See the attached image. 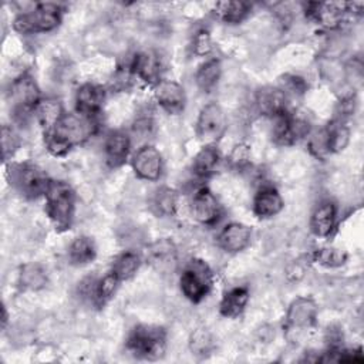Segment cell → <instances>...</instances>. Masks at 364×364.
Masks as SVG:
<instances>
[{
  "instance_id": "40",
  "label": "cell",
  "mask_w": 364,
  "mask_h": 364,
  "mask_svg": "<svg viewBox=\"0 0 364 364\" xmlns=\"http://www.w3.org/2000/svg\"><path fill=\"white\" fill-rule=\"evenodd\" d=\"M7 318H9V314H7V310H6V306L1 307V328L6 327L7 324Z\"/></svg>"
},
{
  "instance_id": "15",
  "label": "cell",
  "mask_w": 364,
  "mask_h": 364,
  "mask_svg": "<svg viewBox=\"0 0 364 364\" xmlns=\"http://www.w3.org/2000/svg\"><path fill=\"white\" fill-rule=\"evenodd\" d=\"M105 98L107 91L104 87L94 82H85L75 91V112L85 118L97 119L104 108Z\"/></svg>"
},
{
  "instance_id": "19",
  "label": "cell",
  "mask_w": 364,
  "mask_h": 364,
  "mask_svg": "<svg viewBox=\"0 0 364 364\" xmlns=\"http://www.w3.org/2000/svg\"><path fill=\"white\" fill-rule=\"evenodd\" d=\"M287 95L280 87L266 85L256 91L255 105L257 111L269 118H274L286 111H289Z\"/></svg>"
},
{
  "instance_id": "9",
  "label": "cell",
  "mask_w": 364,
  "mask_h": 364,
  "mask_svg": "<svg viewBox=\"0 0 364 364\" xmlns=\"http://www.w3.org/2000/svg\"><path fill=\"white\" fill-rule=\"evenodd\" d=\"M228 129V118L222 107L216 102L205 104L199 114L195 124L196 136L205 145H215L226 132Z\"/></svg>"
},
{
  "instance_id": "11",
  "label": "cell",
  "mask_w": 364,
  "mask_h": 364,
  "mask_svg": "<svg viewBox=\"0 0 364 364\" xmlns=\"http://www.w3.org/2000/svg\"><path fill=\"white\" fill-rule=\"evenodd\" d=\"M191 213L198 223L212 228L222 219L223 209L208 186H199L191 198Z\"/></svg>"
},
{
  "instance_id": "39",
  "label": "cell",
  "mask_w": 364,
  "mask_h": 364,
  "mask_svg": "<svg viewBox=\"0 0 364 364\" xmlns=\"http://www.w3.org/2000/svg\"><path fill=\"white\" fill-rule=\"evenodd\" d=\"M212 50V41L208 30H199L192 40V51L196 55H208Z\"/></svg>"
},
{
  "instance_id": "29",
  "label": "cell",
  "mask_w": 364,
  "mask_h": 364,
  "mask_svg": "<svg viewBox=\"0 0 364 364\" xmlns=\"http://www.w3.org/2000/svg\"><path fill=\"white\" fill-rule=\"evenodd\" d=\"M63 104L55 98H41L34 109V115L44 132L50 131L64 117Z\"/></svg>"
},
{
  "instance_id": "14",
  "label": "cell",
  "mask_w": 364,
  "mask_h": 364,
  "mask_svg": "<svg viewBox=\"0 0 364 364\" xmlns=\"http://www.w3.org/2000/svg\"><path fill=\"white\" fill-rule=\"evenodd\" d=\"M303 7L306 16L310 20L328 30L338 28L343 24L346 16H350L347 11V3L309 1L304 3Z\"/></svg>"
},
{
  "instance_id": "36",
  "label": "cell",
  "mask_w": 364,
  "mask_h": 364,
  "mask_svg": "<svg viewBox=\"0 0 364 364\" xmlns=\"http://www.w3.org/2000/svg\"><path fill=\"white\" fill-rule=\"evenodd\" d=\"M250 162V146L245 142H239L233 145L229 156H228V164L232 169L236 171H243Z\"/></svg>"
},
{
  "instance_id": "1",
  "label": "cell",
  "mask_w": 364,
  "mask_h": 364,
  "mask_svg": "<svg viewBox=\"0 0 364 364\" xmlns=\"http://www.w3.org/2000/svg\"><path fill=\"white\" fill-rule=\"evenodd\" d=\"M97 128V119L85 118L77 112H65L55 127L44 132L46 148L53 156H65L74 146L94 135Z\"/></svg>"
},
{
  "instance_id": "33",
  "label": "cell",
  "mask_w": 364,
  "mask_h": 364,
  "mask_svg": "<svg viewBox=\"0 0 364 364\" xmlns=\"http://www.w3.org/2000/svg\"><path fill=\"white\" fill-rule=\"evenodd\" d=\"M348 255L338 247H320L311 253V260L320 266L336 269L346 264Z\"/></svg>"
},
{
  "instance_id": "20",
  "label": "cell",
  "mask_w": 364,
  "mask_h": 364,
  "mask_svg": "<svg viewBox=\"0 0 364 364\" xmlns=\"http://www.w3.org/2000/svg\"><path fill=\"white\" fill-rule=\"evenodd\" d=\"M284 208L280 192L273 185H262L252 200V209L259 219H270L277 216Z\"/></svg>"
},
{
  "instance_id": "26",
  "label": "cell",
  "mask_w": 364,
  "mask_h": 364,
  "mask_svg": "<svg viewBox=\"0 0 364 364\" xmlns=\"http://www.w3.org/2000/svg\"><path fill=\"white\" fill-rule=\"evenodd\" d=\"M249 299H250V293L247 287H242V286L232 287L223 293L219 303V313L223 317L235 318L245 311L249 303Z\"/></svg>"
},
{
  "instance_id": "10",
  "label": "cell",
  "mask_w": 364,
  "mask_h": 364,
  "mask_svg": "<svg viewBox=\"0 0 364 364\" xmlns=\"http://www.w3.org/2000/svg\"><path fill=\"white\" fill-rule=\"evenodd\" d=\"M272 141L279 146H290L297 141L307 138L310 134V127L306 119H301L286 111L274 118H272Z\"/></svg>"
},
{
  "instance_id": "17",
  "label": "cell",
  "mask_w": 364,
  "mask_h": 364,
  "mask_svg": "<svg viewBox=\"0 0 364 364\" xmlns=\"http://www.w3.org/2000/svg\"><path fill=\"white\" fill-rule=\"evenodd\" d=\"M129 64L135 78H139L148 85L154 87L162 80V57L155 50L139 51Z\"/></svg>"
},
{
  "instance_id": "38",
  "label": "cell",
  "mask_w": 364,
  "mask_h": 364,
  "mask_svg": "<svg viewBox=\"0 0 364 364\" xmlns=\"http://www.w3.org/2000/svg\"><path fill=\"white\" fill-rule=\"evenodd\" d=\"M286 95L289 97V94L293 95H301L307 91V82L304 81V78L294 75V74H286L282 77V87H280Z\"/></svg>"
},
{
  "instance_id": "6",
  "label": "cell",
  "mask_w": 364,
  "mask_h": 364,
  "mask_svg": "<svg viewBox=\"0 0 364 364\" xmlns=\"http://www.w3.org/2000/svg\"><path fill=\"white\" fill-rule=\"evenodd\" d=\"M7 98L14 118L21 121L27 115L34 114V109L43 97L36 78L28 73H23L11 81L7 90Z\"/></svg>"
},
{
  "instance_id": "5",
  "label": "cell",
  "mask_w": 364,
  "mask_h": 364,
  "mask_svg": "<svg viewBox=\"0 0 364 364\" xmlns=\"http://www.w3.org/2000/svg\"><path fill=\"white\" fill-rule=\"evenodd\" d=\"M7 181L24 198L37 199L44 196L51 178L30 162H9L7 164Z\"/></svg>"
},
{
  "instance_id": "23",
  "label": "cell",
  "mask_w": 364,
  "mask_h": 364,
  "mask_svg": "<svg viewBox=\"0 0 364 364\" xmlns=\"http://www.w3.org/2000/svg\"><path fill=\"white\" fill-rule=\"evenodd\" d=\"M220 154L215 145H203L192 159V173L196 178L206 179L218 172Z\"/></svg>"
},
{
  "instance_id": "2",
  "label": "cell",
  "mask_w": 364,
  "mask_h": 364,
  "mask_svg": "<svg viewBox=\"0 0 364 364\" xmlns=\"http://www.w3.org/2000/svg\"><path fill=\"white\" fill-rule=\"evenodd\" d=\"M46 215L58 232L68 230L75 216L77 195L73 186L64 181L51 179L44 193Z\"/></svg>"
},
{
  "instance_id": "12",
  "label": "cell",
  "mask_w": 364,
  "mask_h": 364,
  "mask_svg": "<svg viewBox=\"0 0 364 364\" xmlns=\"http://www.w3.org/2000/svg\"><path fill=\"white\" fill-rule=\"evenodd\" d=\"M145 262L158 273H173L178 267V247L169 237H159L145 249Z\"/></svg>"
},
{
  "instance_id": "18",
  "label": "cell",
  "mask_w": 364,
  "mask_h": 364,
  "mask_svg": "<svg viewBox=\"0 0 364 364\" xmlns=\"http://www.w3.org/2000/svg\"><path fill=\"white\" fill-rule=\"evenodd\" d=\"M252 242V229L240 222H230L226 223L219 235H218V245L219 247L230 255L239 253L245 250Z\"/></svg>"
},
{
  "instance_id": "13",
  "label": "cell",
  "mask_w": 364,
  "mask_h": 364,
  "mask_svg": "<svg viewBox=\"0 0 364 364\" xmlns=\"http://www.w3.org/2000/svg\"><path fill=\"white\" fill-rule=\"evenodd\" d=\"M131 166L139 179L155 182L162 176L164 159L161 152L154 145L145 144L134 152Z\"/></svg>"
},
{
  "instance_id": "3",
  "label": "cell",
  "mask_w": 364,
  "mask_h": 364,
  "mask_svg": "<svg viewBox=\"0 0 364 364\" xmlns=\"http://www.w3.org/2000/svg\"><path fill=\"white\" fill-rule=\"evenodd\" d=\"M125 348L138 360H159L166 351V330L161 326L138 324L128 333Z\"/></svg>"
},
{
  "instance_id": "24",
  "label": "cell",
  "mask_w": 364,
  "mask_h": 364,
  "mask_svg": "<svg viewBox=\"0 0 364 364\" xmlns=\"http://www.w3.org/2000/svg\"><path fill=\"white\" fill-rule=\"evenodd\" d=\"M324 138H326V146L328 155L338 154L344 151L350 142V127L347 125V121L334 118L330 121L324 128Z\"/></svg>"
},
{
  "instance_id": "16",
  "label": "cell",
  "mask_w": 364,
  "mask_h": 364,
  "mask_svg": "<svg viewBox=\"0 0 364 364\" xmlns=\"http://www.w3.org/2000/svg\"><path fill=\"white\" fill-rule=\"evenodd\" d=\"M154 95L158 105L168 114L176 115L185 109L186 94L178 81L162 78L154 85Z\"/></svg>"
},
{
  "instance_id": "28",
  "label": "cell",
  "mask_w": 364,
  "mask_h": 364,
  "mask_svg": "<svg viewBox=\"0 0 364 364\" xmlns=\"http://www.w3.org/2000/svg\"><path fill=\"white\" fill-rule=\"evenodd\" d=\"M68 262L73 266H85L92 263L97 257V247L91 237L88 236H77L68 246Z\"/></svg>"
},
{
  "instance_id": "30",
  "label": "cell",
  "mask_w": 364,
  "mask_h": 364,
  "mask_svg": "<svg viewBox=\"0 0 364 364\" xmlns=\"http://www.w3.org/2000/svg\"><path fill=\"white\" fill-rule=\"evenodd\" d=\"M222 77V63L219 58H209L199 65L195 73V82L203 92H210L216 88Z\"/></svg>"
},
{
  "instance_id": "22",
  "label": "cell",
  "mask_w": 364,
  "mask_h": 364,
  "mask_svg": "<svg viewBox=\"0 0 364 364\" xmlns=\"http://www.w3.org/2000/svg\"><path fill=\"white\" fill-rule=\"evenodd\" d=\"M337 225V205L324 199L320 200L310 215V230L316 237H328Z\"/></svg>"
},
{
  "instance_id": "34",
  "label": "cell",
  "mask_w": 364,
  "mask_h": 364,
  "mask_svg": "<svg viewBox=\"0 0 364 364\" xmlns=\"http://www.w3.org/2000/svg\"><path fill=\"white\" fill-rule=\"evenodd\" d=\"M213 337L205 327L195 328L189 336V350L196 357H208L213 351Z\"/></svg>"
},
{
  "instance_id": "7",
  "label": "cell",
  "mask_w": 364,
  "mask_h": 364,
  "mask_svg": "<svg viewBox=\"0 0 364 364\" xmlns=\"http://www.w3.org/2000/svg\"><path fill=\"white\" fill-rule=\"evenodd\" d=\"M213 272L202 259H191L181 276L179 287L182 294L192 303H200L212 290Z\"/></svg>"
},
{
  "instance_id": "31",
  "label": "cell",
  "mask_w": 364,
  "mask_h": 364,
  "mask_svg": "<svg viewBox=\"0 0 364 364\" xmlns=\"http://www.w3.org/2000/svg\"><path fill=\"white\" fill-rule=\"evenodd\" d=\"M139 266H141V256L134 250H125L112 260L109 272L119 282H127L136 274Z\"/></svg>"
},
{
  "instance_id": "32",
  "label": "cell",
  "mask_w": 364,
  "mask_h": 364,
  "mask_svg": "<svg viewBox=\"0 0 364 364\" xmlns=\"http://www.w3.org/2000/svg\"><path fill=\"white\" fill-rule=\"evenodd\" d=\"M119 283H121V282H119L111 272H108V273L104 274L101 279L95 280L91 301H92L97 307H104V306L112 299V296L115 294V291H117Z\"/></svg>"
},
{
  "instance_id": "25",
  "label": "cell",
  "mask_w": 364,
  "mask_h": 364,
  "mask_svg": "<svg viewBox=\"0 0 364 364\" xmlns=\"http://www.w3.org/2000/svg\"><path fill=\"white\" fill-rule=\"evenodd\" d=\"M178 205H179V193L169 186L158 188L156 191H154L152 196L149 198V208L152 213L158 218L173 216L178 210Z\"/></svg>"
},
{
  "instance_id": "8",
  "label": "cell",
  "mask_w": 364,
  "mask_h": 364,
  "mask_svg": "<svg viewBox=\"0 0 364 364\" xmlns=\"http://www.w3.org/2000/svg\"><path fill=\"white\" fill-rule=\"evenodd\" d=\"M317 303L307 296L296 297L287 307L283 331L289 341L296 343L304 331L313 328L317 323Z\"/></svg>"
},
{
  "instance_id": "27",
  "label": "cell",
  "mask_w": 364,
  "mask_h": 364,
  "mask_svg": "<svg viewBox=\"0 0 364 364\" xmlns=\"http://www.w3.org/2000/svg\"><path fill=\"white\" fill-rule=\"evenodd\" d=\"M250 13V4L239 0L218 1L213 6V14L218 20L226 24H239Z\"/></svg>"
},
{
  "instance_id": "35",
  "label": "cell",
  "mask_w": 364,
  "mask_h": 364,
  "mask_svg": "<svg viewBox=\"0 0 364 364\" xmlns=\"http://www.w3.org/2000/svg\"><path fill=\"white\" fill-rule=\"evenodd\" d=\"M47 283L46 270L37 263H27L20 270V284L28 290H40Z\"/></svg>"
},
{
  "instance_id": "21",
  "label": "cell",
  "mask_w": 364,
  "mask_h": 364,
  "mask_svg": "<svg viewBox=\"0 0 364 364\" xmlns=\"http://www.w3.org/2000/svg\"><path fill=\"white\" fill-rule=\"evenodd\" d=\"M131 154V136L121 129L111 131L104 141L105 162L111 169L122 166Z\"/></svg>"
},
{
  "instance_id": "37",
  "label": "cell",
  "mask_w": 364,
  "mask_h": 364,
  "mask_svg": "<svg viewBox=\"0 0 364 364\" xmlns=\"http://www.w3.org/2000/svg\"><path fill=\"white\" fill-rule=\"evenodd\" d=\"M20 146V138L18 134L14 131L13 127L3 125L1 127V148H3V158L4 161H10L14 152Z\"/></svg>"
},
{
  "instance_id": "4",
  "label": "cell",
  "mask_w": 364,
  "mask_h": 364,
  "mask_svg": "<svg viewBox=\"0 0 364 364\" xmlns=\"http://www.w3.org/2000/svg\"><path fill=\"white\" fill-rule=\"evenodd\" d=\"M63 20V9L57 3H37L23 10L13 20V30L20 34H40L55 30Z\"/></svg>"
}]
</instances>
